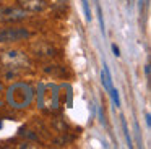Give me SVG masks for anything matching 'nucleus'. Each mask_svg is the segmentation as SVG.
<instances>
[{"mask_svg":"<svg viewBox=\"0 0 151 149\" xmlns=\"http://www.w3.org/2000/svg\"><path fill=\"white\" fill-rule=\"evenodd\" d=\"M7 102L13 109H26L34 100V89L28 83L17 81L7 89Z\"/></svg>","mask_w":151,"mask_h":149,"instance_id":"f257e3e1","label":"nucleus"},{"mask_svg":"<svg viewBox=\"0 0 151 149\" xmlns=\"http://www.w3.org/2000/svg\"><path fill=\"white\" fill-rule=\"evenodd\" d=\"M2 70L7 78H15L31 68L29 58L18 50H8L2 55Z\"/></svg>","mask_w":151,"mask_h":149,"instance_id":"f03ea898","label":"nucleus"},{"mask_svg":"<svg viewBox=\"0 0 151 149\" xmlns=\"http://www.w3.org/2000/svg\"><path fill=\"white\" fill-rule=\"evenodd\" d=\"M59 96H60V86L54 83H41L37 86V107L47 112L59 109Z\"/></svg>","mask_w":151,"mask_h":149,"instance_id":"7ed1b4c3","label":"nucleus"},{"mask_svg":"<svg viewBox=\"0 0 151 149\" xmlns=\"http://www.w3.org/2000/svg\"><path fill=\"white\" fill-rule=\"evenodd\" d=\"M28 18V11L17 6H0V21L2 23H17Z\"/></svg>","mask_w":151,"mask_h":149,"instance_id":"20e7f679","label":"nucleus"},{"mask_svg":"<svg viewBox=\"0 0 151 149\" xmlns=\"http://www.w3.org/2000/svg\"><path fill=\"white\" fill-rule=\"evenodd\" d=\"M29 36V31L24 28H5L0 31V42H18Z\"/></svg>","mask_w":151,"mask_h":149,"instance_id":"39448f33","label":"nucleus"},{"mask_svg":"<svg viewBox=\"0 0 151 149\" xmlns=\"http://www.w3.org/2000/svg\"><path fill=\"white\" fill-rule=\"evenodd\" d=\"M18 5L21 6L23 10H26L28 13H37V11H42L46 10L47 3L44 0H18Z\"/></svg>","mask_w":151,"mask_h":149,"instance_id":"423d86ee","label":"nucleus"},{"mask_svg":"<svg viewBox=\"0 0 151 149\" xmlns=\"http://www.w3.org/2000/svg\"><path fill=\"white\" fill-rule=\"evenodd\" d=\"M33 50L37 57H54V55H55V49L44 41L36 42V44L33 45Z\"/></svg>","mask_w":151,"mask_h":149,"instance_id":"0eeeda50","label":"nucleus"},{"mask_svg":"<svg viewBox=\"0 0 151 149\" xmlns=\"http://www.w3.org/2000/svg\"><path fill=\"white\" fill-rule=\"evenodd\" d=\"M101 81H102V86H104V89L107 91H111L112 87V76H111V73H109V68H107V65L104 63V68H102V71H101Z\"/></svg>","mask_w":151,"mask_h":149,"instance_id":"6e6552de","label":"nucleus"},{"mask_svg":"<svg viewBox=\"0 0 151 149\" xmlns=\"http://www.w3.org/2000/svg\"><path fill=\"white\" fill-rule=\"evenodd\" d=\"M120 123H122V128H124V135H125V139H127V146H128V148H133V143H132L130 133H128V126H127V122H125V118H124V117H120Z\"/></svg>","mask_w":151,"mask_h":149,"instance_id":"1a4fd4ad","label":"nucleus"},{"mask_svg":"<svg viewBox=\"0 0 151 149\" xmlns=\"http://www.w3.org/2000/svg\"><path fill=\"white\" fill-rule=\"evenodd\" d=\"M96 11H98V19H99V28H101V32L106 36V26H104V18H102V10L99 6V3H96Z\"/></svg>","mask_w":151,"mask_h":149,"instance_id":"9d476101","label":"nucleus"},{"mask_svg":"<svg viewBox=\"0 0 151 149\" xmlns=\"http://www.w3.org/2000/svg\"><path fill=\"white\" fill-rule=\"evenodd\" d=\"M81 5H83V10H85V18L86 21H91V11H89V3L88 0H81Z\"/></svg>","mask_w":151,"mask_h":149,"instance_id":"9b49d317","label":"nucleus"},{"mask_svg":"<svg viewBox=\"0 0 151 149\" xmlns=\"http://www.w3.org/2000/svg\"><path fill=\"white\" fill-rule=\"evenodd\" d=\"M109 94L112 96V99H114V104L117 107H120V97H119V91L115 89V87H112L111 91H109Z\"/></svg>","mask_w":151,"mask_h":149,"instance_id":"f8f14e48","label":"nucleus"},{"mask_svg":"<svg viewBox=\"0 0 151 149\" xmlns=\"http://www.w3.org/2000/svg\"><path fill=\"white\" fill-rule=\"evenodd\" d=\"M4 84H2V83H0V107H2V105H4Z\"/></svg>","mask_w":151,"mask_h":149,"instance_id":"ddd939ff","label":"nucleus"},{"mask_svg":"<svg viewBox=\"0 0 151 149\" xmlns=\"http://www.w3.org/2000/svg\"><path fill=\"white\" fill-rule=\"evenodd\" d=\"M112 52H114L115 57H120V50H119V47L115 44H112Z\"/></svg>","mask_w":151,"mask_h":149,"instance_id":"4468645a","label":"nucleus"},{"mask_svg":"<svg viewBox=\"0 0 151 149\" xmlns=\"http://www.w3.org/2000/svg\"><path fill=\"white\" fill-rule=\"evenodd\" d=\"M145 118H146V126L150 128V126H151V117H150V113H146V115H145Z\"/></svg>","mask_w":151,"mask_h":149,"instance_id":"2eb2a0df","label":"nucleus"},{"mask_svg":"<svg viewBox=\"0 0 151 149\" xmlns=\"http://www.w3.org/2000/svg\"><path fill=\"white\" fill-rule=\"evenodd\" d=\"M145 73H146L148 78H150V65H146V67H145Z\"/></svg>","mask_w":151,"mask_h":149,"instance_id":"dca6fc26","label":"nucleus"}]
</instances>
